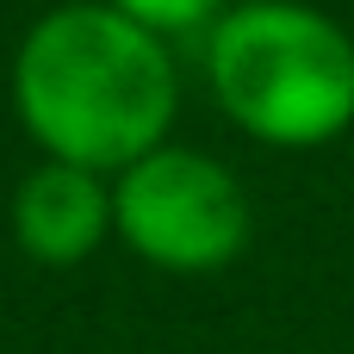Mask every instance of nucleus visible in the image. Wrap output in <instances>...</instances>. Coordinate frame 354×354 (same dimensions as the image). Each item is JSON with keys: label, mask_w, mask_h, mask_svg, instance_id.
<instances>
[{"label": "nucleus", "mask_w": 354, "mask_h": 354, "mask_svg": "<svg viewBox=\"0 0 354 354\" xmlns=\"http://www.w3.org/2000/svg\"><path fill=\"white\" fill-rule=\"evenodd\" d=\"M12 100L50 162L124 174L168 137L174 62L162 37L112 6H56L12 56Z\"/></svg>", "instance_id": "1"}, {"label": "nucleus", "mask_w": 354, "mask_h": 354, "mask_svg": "<svg viewBox=\"0 0 354 354\" xmlns=\"http://www.w3.org/2000/svg\"><path fill=\"white\" fill-rule=\"evenodd\" d=\"M205 68L224 112L268 143H330L354 118V37L299 0L224 12L212 25Z\"/></svg>", "instance_id": "2"}, {"label": "nucleus", "mask_w": 354, "mask_h": 354, "mask_svg": "<svg viewBox=\"0 0 354 354\" xmlns=\"http://www.w3.org/2000/svg\"><path fill=\"white\" fill-rule=\"evenodd\" d=\"M112 230L156 268L205 274L249 243V199L224 162L162 143L118 174Z\"/></svg>", "instance_id": "3"}, {"label": "nucleus", "mask_w": 354, "mask_h": 354, "mask_svg": "<svg viewBox=\"0 0 354 354\" xmlns=\"http://www.w3.org/2000/svg\"><path fill=\"white\" fill-rule=\"evenodd\" d=\"M106 230H112V193L87 168L44 162L12 193V236H19L25 255H37L50 268L87 261L106 243Z\"/></svg>", "instance_id": "4"}, {"label": "nucleus", "mask_w": 354, "mask_h": 354, "mask_svg": "<svg viewBox=\"0 0 354 354\" xmlns=\"http://www.w3.org/2000/svg\"><path fill=\"white\" fill-rule=\"evenodd\" d=\"M112 12H124L131 25H143L149 37H162V31H193V25H205L224 0H106Z\"/></svg>", "instance_id": "5"}]
</instances>
